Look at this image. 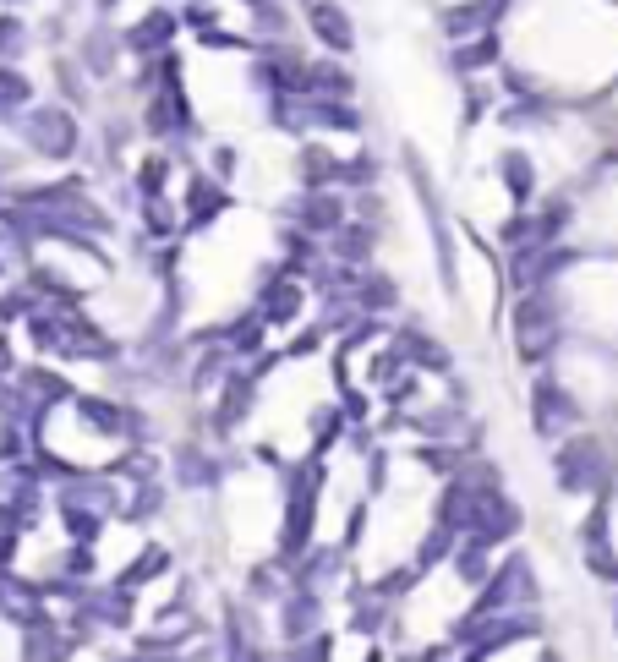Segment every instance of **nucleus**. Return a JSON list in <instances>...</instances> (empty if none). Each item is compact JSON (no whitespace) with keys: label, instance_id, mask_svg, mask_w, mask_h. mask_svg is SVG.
<instances>
[{"label":"nucleus","instance_id":"2eb2a0df","mask_svg":"<svg viewBox=\"0 0 618 662\" xmlns=\"http://www.w3.org/2000/svg\"><path fill=\"white\" fill-rule=\"evenodd\" d=\"M296 214H301V230H307V236H334V230L345 225V203L334 192H307Z\"/></svg>","mask_w":618,"mask_h":662},{"label":"nucleus","instance_id":"c85d7f7f","mask_svg":"<svg viewBox=\"0 0 618 662\" xmlns=\"http://www.w3.org/2000/svg\"><path fill=\"white\" fill-rule=\"evenodd\" d=\"M493 61H498V39H493V33H476L471 44L454 50V72H482V66H493Z\"/></svg>","mask_w":618,"mask_h":662},{"label":"nucleus","instance_id":"cd10ccee","mask_svg":"<svg viewBox=\"0 0 618 662\" xmlns=\"http://www.w3.org/2000/svg\"><path fill=\"white\" fill-rule=\"evenodd\" d=\"M61 520H66V531H72V542H77V548H93V542L104 537V515H93V509L61 504Z\"/></svg>","mask_w":618,"mask_h":662},{"label":"nucleus","instance_id":"412c9836","mask_svg":"<svg viewBox=\"0 0 618 662\" xmlns=\"http://www.w3.org/2000/svg\"><path fill=\"white\" fill-rule=\"evenodd\" d=\"M498 6H504V0H471V6L449 11V17H443V28H449L454 39H460V33H487L498 22Z\"/></svg>","mask_w":618,"mask_h":662},{"label":"nucleus","instance_id":"f03ea898","mask_svg":"<svg viewBox=\"0 0 618 662\" xmlns=\"http://www.w3.org/2000/svg\"><path fill=\"white\" fill-rule=\"evenodd\" d=\"M318 487L323 471L318 466H301L296 482H290V504H285V531H279V553L285 559H301L312 548V520H318Z\"/></svg>","mask_w":618,"mask_h":662},{"label":"nucleus","instance_id":"393cba45","mask_svg":"<svg viewBox=\"0 0 618 662\" xmlns=\"http://www.w3.org/2000/svg\"><path fill=\"white\" fill-rule=\"evenodd\" d=\"M28 99H33V83L17 72V66H0V121L6 115H17V110H28Z\"/></svg>","mask_w":618,"mask_h":662},{"label":"nucleus","instance_id":"ea45409f","mask_svg":"<svg viewBox=\"0 0 618 662\" xmlns=\"http://www.w3.org/2000/svg\"><path fill=\"white\" fill-rule=\"evenodd\" d=\"M465 99H471V104H465V115H471V121H476V115H482V110H487V104H493V88H482V83H471V94H465Z\"/></svg>","mask_w":618,"mask_h":662},{"label":"nucleus","instance_id":"5701e85b","mask_svg":"<svg viewBox=\"0 0 618 662\" xmlns=\"http://www.w3.org/2000/svg\"><path fill=\"white\" fill-rule=\"evenodd\" d=\"M225 662H263V646L252 641V630H247L241 613H230V619H225Z\"/></svg>","mask_w":618,"mask_h":662},{"label":"nucleus","instance_id":"f704fd0d","mask_svg":"<svg viewBox=\"0 0 618 662\" xmlns=\"http://www.w3.org/2000/svg\"><path fill=\"white\" fill-rule=\"evenodd\" d=\"M258 345H263V323H258V312H252V318H247V323H241V329H236V334H230V351H241V356H252V351H258Z\"/></svg>","mask_w":618,"mask_h":662},{"label":"nucleus","instance_id":"0eeeda50","mask_svg":"<svg viewBox=\"0 0 618 662\" xmlns=\"http://www.w3.org/2000/svg\"><path fill=\"white\" fill-rule=\"evenodd\" d=\"M575 422H580V405L569 400L553 378L531 383V427H536V433H542V438H564Z\"/></svg>","mask_w":618,"mask_h":662},{"label":"nucleus","instance_id":"4468645a","mask_svg":"<svg viewBox=\"0 0 618 662\" xmlns=\"http://www.w3.org/2000/svg\"><path fill=\"white\" fill-rule=\"evenodd\" d=\"M77 416H83L88 427H99L104 438H126L132 427H143L132 411H121L115 400H99V394H77Z\"/></svg>","mask_w":618,"mask_h":662},{"label":"nucleus","instance_id":"c9c22d12","mask_svg":"<svg viewBox=\"0 0 618 662\" xmlns=\"http://www.w3.org/2000/svg\"><path fill=\"white\" fill-rule=\"evenodd\" d=\"M329 657H334V641L329 635H312V641H301L285 662H329Z\"/></svg>","mask_w":618,"mask_h":662},{"label":"nucleus","instance_id":"f3484780","mask_svg":"<svg viewBox=\"0 0 618 662\" xmlns=\"http://www.w3.org/2000/svg\"><path fill=\"white\" fill-rule=\"evenodd\" d=\"M22 662H72V635H61L50 619L33 624L28 641H22Z\"/></svg>","mask_w":618,"mask_h":662},{"label":"nucleus","instance_id":"b1692460","mask_svg":"<svg viewBox=\"0 0 618 662\" xmlns=\"http://www.w3.org/2000/svg\"><path fill=\"white\" fill-rule=\"evenodd\" d=\"M165 569H170V553H165V548H148L143 559H132V569H126V575L115 580V586H121V591H143L148 580H159Z\"/></svg>","mask_w":618,"mask_h":662},{"label":"nucleus","instance_id":"4c0bfd02","mask_svg":"<svg viewBox=\"0 0 618 662\" xmlns=\"http://www.w3.org/2000/svg\"><path fill=\"white\" fill-rule=\"evenodd\" d=\"M176 17L192 22V28H214V6H208V0H192L186 11H176Z\"/></svg>","mask_w":618,"mask_h":662},{"label":"nucleus","instance_id":"7c9ffc66","mask_svg":"<svg viewBox=\"0 0 618 662\" xmlns=\"http://www.w3.org/2000/svg\"><path fill=\"white\" fill-rule=\"evenodd\" d=\"M454 548H460V537H454L449 526H433L422 542V553H416V569H433L438 559H454Z\"/></svg>","mask_w":618,"mask_h":662},{"label":"nucleus","instance_id":"bb28decb","mask_svg":"<svg viewBox=\"0 0 618 662\" xmlns=\"http://www.w3.org/2000/svg\"><path fill=\"white\" fill-rule=\"evenodd\" d=\"M372 230L367 225H340L334 230V252H340V263H367L372 258Z\"/></svg>","mask_w":618,"mask_h":662},{"label":"nucleus","instance_id":"9d476101","mask_svg":"<svg viewBox=\"0 0 618 662\" xmlns=\"http://www.w3.org/2000/svg\"><path fill=\"white\" fill-rule=\"evenodd\" d=\"M307 28H312L318 44H329V50H340V55L356 50V28H351V17H345V6H334V0H312Z\"/></svg>","mask_w":618,"mask_h":662},{"label":"nucleus","instance_id":"a211bd4d","mask_svg":"<svg viewBox=\"0 0 618 662\" xmlns=\"http://www.w3.org/2000/svg\"><path fill=\"white\" fill-rule=\"evenodd\" d=\"M493 548H487V542H476V537H465L460 548H454V575L465 580V586H476L482 591L487 586V575H493Z\"/></svg>","mask_w":618,"mask_h":662},{"label":"nucleus","instance_id":"6e6552de","mask_svg":"<svg viewBox=\"0 0 618 662\" xmlns=\"http://www.w3.org/2000/svg\"><path fill=\"white\" fill-rule=\"evenodd\" d=\"M301 307H307V290L290 280V274H268L263 296H258V323H296Z\"/></svg>","mask_w":618,"mask_h":662},{"label":"nucleus","instance_id":"a19ab883","mask_svg":"<svg viewBox=\"0 0 618 662\" xmlns=\"http://www.w3.org/2000/svg\"><path fill=\"white\" fill-rule=\"evenodd\" d=\"M252 591H258V597H274V591H279V580L268 575V569H258V575H252Z\"/></svg>","mask_w":618,"mask_h":662},{"label":"nucleus","instance_id":"aec40b11","mask_svg":"<svg viewBox=\"0 0 618 662\" xmlns=\"http://www.w3.org/2000/svg\"><path fill=\"white\" fill-rule=\"evenodd\" d=\"M498 170H504L509 197H515V203H531V192H536V165H531L526 148H509V154L498 159Z\"/></svg>","mask_w":618,"mask_h":662},{"label":"nucleus","instance_id":"39448f33","mask_svg":"<svg viewBox=\"0 0 618 662\" xmlns=\"http://www.w3.org/2000/svg\"><path fill=\"white\" fill-rule=\"evenodd\" d=\"M602 482H608V455H602V444L569 438V444L558 449V487H564V493H597Z\"/></svg>","mask_w":618,"mask_h":662},{"label":"nucleus","instance_id":"20e7f679","mask_svg":"<svg viewBox=\"0 0 618 662\" xmlns=\"http://www.w3.org/2000/svg\"><path fill=\"white\" fill-rule=\"evenodd\" d=\"M22 143H28L33 154H44V159H72L83 137H77L72 110H61V104H39V110L22 115Z\"/></svg>","mask_w":618,"mask_h":662},{"label":"nucleus","instance_id":"58836bf2","mask_svg":"<svg viewBox=\"0 0 618 662\" xmlns=\"http://www.w3.org/2000/svg\"><path fill=\"white\" fill-rule=\"evenodd\" d=\"M66 575H72V580L93 575V548H72V553H66Z\"/></svg>","mask_w":618,"mask_h":662},{"label":"nucleus","instance_id":"dca6fc26","mask_svg":"<svg viewBox=\"0 0 618 662\" xmlns=\"http://www.w3.org/2000/svg\"><path fill=\"white\" fill-rule=\"evenodd\" d=\"M176 33H181V17H176V11H148V17L137 22L132 33H126V44H132L137 55H159L170 39H176Z\"/></svg>","mask_w":618,"mask_h":662},{"label":"nucleus","instance_id":"9b49d317","mask_svg":"<svg viewBox=\"0 0 618 662\" xmlns=\"http://www.w3.org/2000/svg\"><path fill=\"white\" fill-rule=\"evenodd\" d=\"M252 400H258V378L252 373H225V394H219V411H214L219 433H236V427L252 416Z\"/></svg>","mask_w":618,"mask_h":662},{"label":"nucleus","instance_id":"e433bc0d","mask_svg":"<svg viewBox=\"0 0 618 662\" xmlns=\"http://www.w3.org/2000/svg\"><path fill=\"white\" fill-rule=\"evenodd\" d=\"M378 624H383V602H361V608L351 613V630H378Z\"/></svg>","mask_w":618,"mask_h":662},{"label":"nucleus","instance_id":"4be33fe9","mask_svg":"<svg viewBox=\"0 0 618 662\" xmlns=\"http://www.w3.org/2000/svg\"><path fill=\"white\" fill-rule=\"evenodd\" d=\"M219 208H225V187H214V181H192L186 187V225H208Z\"/></svg>","mask_w":618,"mask_h":662},{"label":"nucleus","instance_id":"37998d69","mask_svg":"<svg viewBox=\"0 0 618 662\" xmlns=\"http://www.w3.org/2000/svg\"><path fill=\"white\" fill-rule=\"evenodd\" d=\"M99 6H115V0H99Z\"/></svg>","mask_w":618,"mask_h":662},{"label":"nucleus","instance_id":"72a5a7b5","mask_svg":"<svg viewBox=\"0 0 618 662\" xmlns=\"http://www.w3.org/2000/svg\"><path fill=\"white\" fill-rule=\"evenodd\" d=\"M159 509H165V487H159V482H143V493L126 504V520H148V515H159Z\"/></svg>","mask_w":618,"mask_h":662},{"label":"nucleus","instance_id":"c756f323","mask_svg":"<svg viewBox=\"0 0 618 662\" xmlns=\"http://www.w3.org/2000/svg\"><path fill=\"white\" fill-rule=\"evenodd\" d=\"M400 345V356H416L422 367H433V373H449V351H438L427 334H405V340H394Z\"/></svg>","mask_w":618,"mask_h":662},{"label":"nucleus","instance_id":"7ed1b4c3","mask_svg":"<svg viewBox=\"0 0 618 662\" xmlns=\"http://www.w3.org/2000/svg\"><path fill=\"white\" fill-rule=\"evenodd\" d=\"M515 345L526 362H542L558 345V301L547 290H526V301L515 307Z\"/></svg>","mask_w":618,"mask_h":662},{"label":"nucleus","instance_id":"f257e3e1","mask_svg":"<svg viewBox=\"0 0 618 662\" xmlns=\"http://www.w3.org/2000/svg\"><path fill=\"white\" fill-rule=\"evenodd\" d=\"M536 602V575H531V559H504L487 575V586L476 591V608H471V619H465V630H476V624H487V619H504V613H526Z\"/></svg>","mask_w":618,"mask_h":662},{"label":"nucleus","instance_id":"2f4dec72","mask_svg":"<svg viewBox=\"0 0 618 662\" xmlns=\"http://www.w3.org/2000/svg\"><path fill=\"white\" fill-rule=\"evenodd\" d=\"M334 564H340V553H329V548L307 553V564H301V586H296V591H318L323 580L334 575Z\"/></svg>","mask_w":618,"mask_h":662},{"label":"nucleus","instance_id":"79ce46f5","mask_svg":"<svg viewBox=\"0 0 618 662\" xmlns=\"http://www.w3.org/2000/svg\"><path fill=\"white\" fill-rule=\"evenodd\" d=\"M214 170H219V176H230V170H236V148H214Z\"/></svg>","mask_w":618,"mask_h":662},{"label":"nucleus","instance_id":"1a4fd4ad","mask_svg":"<svg viewBox=\"0 0 618 662\" xmlns=\"http://www.w3.org/2000/svg\"><path fill=\"white\" fill-rule=\"evenodd\" d=\"M318 624H323V602H318V591H290V597L279 602V635H285L290 646L312 641V635H318Z\"/></svg>","mask_w":618,"mask_h":662},{"label":"nucleus","instance_id":"473e14b6","mask_svg":"<svg viewBox=\"0 0 618 662\" xmlns=\"http://www.w3.org/2000/svg\"><path fill=\"white\" fill-rule=\"evenodd\" d=\"M176 471H181V482H186V487H208V482H214V460H203L197 449H181Z\"/></svg>","mask_w":618,"mask_h":662},{"label":"nucleus","instance_id":"423d86ee","mask_svg":"<svg viewBox=\"0 0 618 662\" xmlns=\"http://www.w3.org/2000/svg\"><path fill=\"white\" fill-rule=\"evenodd\" d=\"M526 635H536L531 613H504V619H487V624H476V630H465V662H487V657L504 652V646L526 641Z\"/></svg>","mask_w":618,"mask_h":662},{"label":"nucleus","instance_id":"a878e982","mask_svg":"<svg viewBox=\"0 0 618 662\" xmlns=\"http://www.w3.org/2000/svg\"><path fill=\"white\" fill-rule=\"evenodd\" d=\"M83 66L93 77H110L115 72V33L110 28H99V33H88V39H83Z\"/></svg>","mask_w":618,"mask_h":662},{"label":"nucleus","instance_id":"ddd939ff","mask_svg":"<svg viewBox=\"0 0 618 662\" xmlns=\"http://www.w3.org/2000/svg\"><path fill=\"white\" fill-rule=\"evenodd\" d=\"M39 602H44L39 586H28V580H17V575H0V613H6V619H17L22 630H33V624H44Z\"/></svg>","mask_w":618,"mask_h":662},{"label":"nucleus","instance_id":"f8f14e48","mask_svg":"<svg viewBox=\"0 0 618 662\" xmlns=\"http://www.w3.org/2000/svg\"><path fill=\"white\" fill-rule=\"evenodd\" d=\"M61 504L93 509V515H104V520H110L115 509H121V493H115V482H104V476H66Z\"/></svg>","mask_w":618,"mask_h":662},{"label":"nucleus","instance_id":"6ab92c4d","mask_svg":"<svg viewBox=\"0 0 618 662\" xmlns=\"http://www.w3.org/2000/svg\"><path fill=\"white\" fill-rule=\"evenodd\" d=\"M83 613L88 619H104L110 624V630H126V624H132V591H93V597L83 602Z\"/></svg>","mask_w":618,"mask_h":662}]
</instances>
